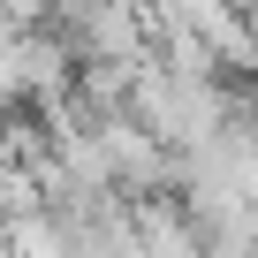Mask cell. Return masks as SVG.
<instances>
[{
    "instance_id": "2",
    "label": "cell",
    "mask_w": 258,
    "mask_h": 258,
    "mask_svg": "<svg viewBox=\"0 0 258 258\" xmlns=\"http://www.w3.org/2000/svg\"><path fill=\"white\" fill-rule=\"evenodd\" d=\"M91 137H99V160H106L114 190H160L167 182V145L152 137V129H137L129 114H106Z\"/></svg>"
},
{
    "instance_id": "5",
    "label": "cell",
    "mask_w": 258,
    "mask_h": 258,
    "mask_svg": "<svg viewBox=\"0 0 258 258\" xmlns=\"http://www.w3.org/2000/svg\"><path fill=\"white\" fill-rule=\"evenodd\" d=\"M46 8H53V0H46Z\"/></svg>"
},
{
    "instance_id": "1",
    "label": "cell",
    "mask_w": 258,
    "mask_h": 258,
    "mask_svg": "<svg viewBox=\"0 0 258 258\" xmlns=\"http://www.w3.org/2000/svg\"><path fill=\"white\" fill-rule=\"evenodd\" d=\"M76 84V53L53 38V31H16L8 38V61H0V99H61Z\"/></svg>"
},
{
    "instance_id": "4",
    "label": "cell",
    "mask_w": 258,
    "mask_h": 258,
    "mask_svg": "<svg viewBox=\"0 0 258 258\" xmlns=\"http://www.w3.org/2000/svg\"><path fill=\"white\" fill-rule=\"evenodd\" d=\"M8 38H16V23H8V16H0V61H8Z\"/></svg>"
},
{
    "instance_id": "3",
    "label": "cell",
    "mask_w": 258,
    "mask_h": 258,
    "mask_svg": "<svg viewBox=\"0 0 258 258\" xmlns=\"http://www.w3.org/2000/svg\"><path fill=\"white\" fill-rule=\"evenodd\" d=\"M129 228H137V258H205L190 213H175V205H152L145 198L137 213H129Z\"/></svg>"
}]
</instances>
